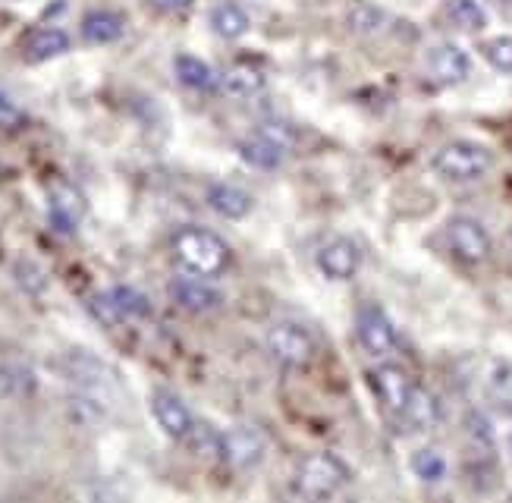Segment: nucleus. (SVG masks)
<instances>
[{
  "label": "nucleus",
  "mask_w": 512,
  "mask_h": 503,
  "mask_svg": "<svg viewBox=\"0 0 512 503\" xmlns=\"http://www.w3.org/2000/svg\"><path fill=\"white\" fill-rule=\"evenodd\" d=\"M173 255L195 277H220L233 261V252L224 239L211 230H202V227H186L176 233Z\"/></svg>",
  "instance_id": "nucleus-1"
},
{
  "label": "nucleus",
  "mask_w": 512,
  "mask_h": 503,
  "mask_svg": "<svg viewBox=\"0 0 512 503\" xmlns=\"http://www.w3.org/2000/svg\"><path fill=\"white\" fill-rule=\"evenodd\" d=\"M431 167L450 183H472L494 167V155L478 142H450L431 158Z\"/></svg>",
  "instance_id": "nucleus-2"
},
{
  "label": "nucleus",
  "mask_w": 512,
  "mask_h": 503,
  "mask_svg": "<svg viewBox=\"0 0 512 503\" xmlns=\"http://www.w3.org/2000/svg\"><path fill=\"white\" fill-rule=\"evenodd\" d=\"M349 481V469L333 453H308L296 472V494L305 500H324Z\"/></svg>",
  "instance_id": "nucleus-3"
},
{
  "label": "nucleus",
  "mask_w": 512,
  "mask_h": 503,
  "mask_svg": "<svg viewBox=\"0 0 512 503\" xmlns=\"http://www.w3.org/2000/svg\"><path fill=\"white\" fill-rule=\"evenodd\" d=\"M267 353H271L286 368H302V365H308L311 359H315L318 343L302 324L277 321L271 331H267Z\"/></svg>",
  "instance_id": "nucleus-4"
},
{
  "label": "nucleus",
  "mask_w": 512,
  "mask_h": 503,
  "mask_svg": "<svg viewBox=\"0 0 512 503\" xmlns=\"http://www.w3.org/2000/svg\"><path fill=\"white\" fill-rule=\"evenodd\" d=\"M289 151V133L283 126H261L255 133H249L246 139L239 142V158L258 167V170H274L283 164Z\"/></svg>",
  "instance_id": "nucleus-5"
},
{
  "label": "nucleus",
  "mask_w": 512,
  "mask_h": 503,
  "mask_svg": "<svg viewBox=\"0 0 512 503\" xmlns=\"http://www.w3.org/2000/svg\"><path fill=\"white\" fill-rule=\"evenodd\" d=\"M447 243H450V252L465 261V265H481V261L491 258V236L487 230L475 221V217H453L447 224Z\"/></svg>",
  "instance_id": "nucleus-6"
},
{
  "label": "nucleus",
  "mask_w": 512,
  "mask_h": 503,
  "mask_svg": "<svg viewBox=\"0 0 512 503\" xmlns=\"http://www.w3.org/2000/svg\"><path fill=\"white\" fill-rule=\"evenodd\" d=\"M267 453V444H264V434L252 425H236L230 431L220 434V459H224L227 466L233 469H252L258 466Z\"/></svg>",
  "instance_id": "nucleus-7"
},
{
  "label": "nucleus",
  "mask_w": 512,
  "mask_h": 503,
  "mask_svg": "<svg viewBox=\"0 0 512 503\" xmlns=\"http://www.w3.org/2000/svg\"><path fill=\"white\" fill-rule=\"evenodd\" d=\"M355 334H359V343L368 356L384 359L396 349L393 321L387 318V312L381 309V305H362L359 318H355Z\"/></svg>",
  "instance_id": "nucleus-8"
},
{
  "label": "nucleus",
  "mask_w": 512,
  "mask_h": 503,
  "mask_svg": "<svg viewBox=\"0 0 512 503\" xmlns=\"http://www.w3.org/2000/svg\"><path fill=\"white\" fill-rule=\"evenodd\" d=\"M359 265H362L359 246L343 236L330 239V243H324L318 252V268L327 280H349V277H355Z\"/></svg>",
  "instance_id": "nucleus-9"
},
{
  "label": "nucleus",
  "mask_w": 512,
  "mask_h": 503,
  "mask_svg": "<svg viewBox=\"0 0 512 503\" xmlns=\"http://www.w3.org/2000/svg\"><path fill=\"white\" fill-rule=\"evenodd\" d=\"M371 384H374V393H377V400L384 403L387 412L399 415L409 400V393H412V381L406 375V368H399V365H381L371 375Z\"/></svg>",
  "instance_id": "nucleus-10"
},
{
  "label": "nucleus",
  "mask_w": 512,
  "mask_h": 503,
  "mask_svg": "<svg viewBox=\"0 0 512 503\" xmlns=\"http://www.w3.org/2000/svg\"><path fill=\"white\" fill-rule=\"evenodd\" d=\"M51 202V224L60 233H73L76 224L85 217V199L73 183H54L48 192Z\"/></svg>",
  "instance_id": "nucleus-11"
},
{
  "label": "nucleus",
  "mask_w": 512,
  "mask_h": 503,
  "mask_svg": "<svg viewBox=\"0 0 512 503\" xmlns=\"http://www.w3.org/2000/svg\"><path fill=\"white\" fill-rule=\"evenodd\" d=\"M428 70H431V76L437 79V82H443V85H456V82H465L469 79V73H472V60H469V54H465L459 45H437V48H431V54H428Z\"/></svg>",
  "instance_id": "nucleus-12"
},
{
  "label": "nucleus",
  "mask_w": 512,
  "mask_h": 503,
  "mask_svg": "<svg viewBox=\"0 0 512 503\" xmlns=\"http://www.w3.org/2000/svg\"><path fill=\"white\" fill-rule=\"evenodd\" d=\"M151 412H154V419H158V425L164 428V434L173 437V441H186V434L195 425L183 400H176L173 393H154Z\"/></svg>",
  "instance_id": "nucleus-13"
},
{
  "label": "nucleus",
  "mask_w": 512,
  "mask_h": 503,
  "mask_svg": "<svg viewBox=\"0 0 512 503\" xmlns=\"http://www.w3.org/2000/svg\"><path fill=\"white\" fill-rule=\"evenodd\" d=\"M170 296H173V302H180L189 312H211L220 305V293L211 290L208 283L192 280V277H176L170 283Z\"/></svg>",
  "instance_id": "nucleus-14"
},
{
  "label": "nucleus",
  "mask_w": 512,
  "mask_h": 503,
  "mask_svg": "<svg viewBox=\"0 0 512 503\" xmlns=\"http://www.w3.org/2000/svg\"><path fill=\"white\" fill-rule=\"evenodd\" d=\"M399 419H403L412 431H431L440 419V406L434 400V393H428L425 387H412L403 412H399Z\"/></svg>",
  "instance_id": "nucleus-15"
},
{
  "label": "nucleus",
  "mask_w": 512,
  "mask_h": 503,
  "mask_svg": "<svg viewBox=\"0 0 512 503\" xmlns=\"http://www.w3.org/2000/svg\"><path fill=\"white\" fill-rule=\"evenodd\" d=\"M208 205L217 214L230 217V221H239V217H246L252 211V195L246 189H239V186L217 183V186L208 189Z\"/></svg>",
  "instance_id": "nucleus-16"
},
{
  "label": "nucleus",
  "mask_w": 512,
  "mask_h": 503,
  "mask_svg": "<svg viewBox=\"0 0 512 503\" xmlns=\"http://www.w3.org/2000/svg\"><path fill=\"white\" fill-rule=\"evenodd\" d=\"M252 26V19L249 13L242 10L239 4H233V0H220V4L211 10V29L220 35V38H227V41H236L249 32Z\"/></svg>",
  "instance_id": "nucleus-17"
},
{
  "label": "nucleus",
  "mask_w": 512,
  "mask_h": 503,
  "mask_svg": "<svg viewBox=\"0 0 512 503\" xmlns=\"http://www.w3.org/2000/svg\"><path fill=\"white\" fill-rule=\"evenodd\" d=\"M123 35V16L110 10H95L82 19V38L88 45H110Z\"/></svg>",
  "instance_id": "nucleus-18"
},
{
  "label": "nucleus",
  "mask_w": 512,
  "mask_h": 503,
  "mask_svg": "<svg viewBox=\"0 0 512 503\" xmlns=\"http://www.w3.org/2000/svg\"><path fill=\"white\" fill-rule=\"evenodd\" d=\"M220 89L230 98H252L264 89V73L249 63H236L224 76H220Z\"/></svg>",
  "instance_id": "nucleus-19"
},
{
  "label": "nucleus",
  "mask_w": 512,
  "mask_h": 503,
  "mask_svg": "<svg viewBox=\"0 0 512 503\" xmlns=\"http://www.w3.org/2000/svg\"><path fill=\"white\" fill-rule=\"evenodd\" d=\"M70 51V35L63 29H38L26 41V60L29 63H44L51 57H60Z\"/></svg>",
  "instance_id": "nucleus-20"
},
{
  "label": "nucleus",
  "mask_w": 512,
  "mask_h": 503,
  "mask_svg": "<svg viewBox=\"0 0 512 503\" xmlns=\"http://www.w3.org/2000/svg\"><path fill=\"white\" fill-rule=\"evenodd\" d=\"M487 400L494 403V409L506 419H512V365L497 362L487 375Z\"/></svg>",
  "instance_id": "nucleus-21"
},
{
  "label": "nucleus",
  "mask_w": 512,
  "mask_h": 503,
  "mask_svg": "<svg viewBox=\"0 0 512 503\" xmlns=\"http://www.w3.org/2000/svg\"><path fill=\"white\" fill-rule=\"evenodd\" d=\"M173 70H176V76H180V82L186 85V89L205 92V89H211V85H214V70L208 67L202 57L180 54V57L173 60Z\"/></svg>",
  "instance_id": "nucleus-22"
},
{
  "label": "nucleus",
  "mask_w": 512,
  "mask_h": 503,
  "mask_svg": "<svg viewBox=\"0 0 512 503\" xmlns=\"http://www.w3.org/2000/svg\"><path fill=\"white\" fill-rule=\"evenodd\" d=\"M465 437H469V444L478 456H491L497 450V437H494V428L487 422V415L472 409L465 415Z\"/></svg>",
  "instance_id": "nucleus-23"
},
{
  "label": "nucleus",
  "mask_w": 512,
  "mask_h": 503,
  "mask_svg": "<svg viewBox=\"0 0 512 503\" xmlns=\"http://www.w3.org/2000/svg\"><path fill=\"white\" fill-rule=\"evenodd\" d=\"M447 16L462 32H481L487 26V13L478 0H447Z\"/></svg>",
  "instance_id": "nucleus-24"
},
{
  "label": "nucleus",
  "mask_w": 512,
  "mask_h": 503,
  "mask_svg": "<svg viewBox=\"0 0 512 503\" xmlns=\"http://www.w3.org/2000/svg\"><path fill=\"white\" fill-rule=\"evenodd\" d=\"M88 312H92V318L101 324V327H117L126 321L123 309H120V302L114 299V293H95L92 299H88Z\"/></svg>",
  "instance_id": "nucleus-25"
},
{
  "label": "nucleus",
  "mask_w": 512,
  "mask_h": 503,
  "mask_svg": "<svg viewBox=\"0 0 512 503\" xmlns=\"http://www.w3.org/2000/svg\"><path fill=\"white\" fill-rule=\"evenodd\" d=\"M412 472H415L421 481H428V485H434V481L447 478V459H443L437 450H418V453L412 456Z\"/></svg>",
  "instance_id": "nucleus-26"
},
{
  "label": "nucleus",
  "mask_w": 512,
  "mask_h": 503,
  "mask_svg": "<svg viewBox=\"0 0 512 503\" xmlns=\"http://www.w3.org/2000/svg\"><path fill=\"white\" fill-rule=\"evenodd\" d=\"M110 293H114V299L120 302V309H123L126 321H142V318L151 315V302H148L145 293L132 290V287H114Z\"/></svg>",
  "instance_id": "nucleus-27"
},
{
  "label": "nucleus",
  "mask_w": 512,
  "mask_h": 503,
  "mask_svg": "<svg viewBox=\"0 0 512 503\" xmlns=\"http://www.w3.org/2000/svg\"><path fill=\"white\" fill-rule=\"evenodd\" d=\"M349 26L359 35H374V32H381L387 26V13L381 7H374V4H362V7H355L349 13Z\"/></svg>",
  "instance_id": "nucleus-28"
},
{
  "label": "nucleus",
  "mask_w": 512,
  "mask_h": 503,
  "mask_svg": "<svg viewBox=\"0 0 512 503\" xmlns=\"http://www.w3.org/2000/svg\"><path fill=\"white\" fill-rule=\"evenodd\" d=\"M484 60L491 63L494 70L500 73H512V35H500V38H491L487 45L481 48Z\"/></svg>",
  "instance_id": "nucleus-29"
},
{
  "label": "nucleus",
  "mask_w": 512,
  "mask_h": 503,
  "mask_svg": "<svg viewBox=\"0 0 512 503\" xmlns=\"http://www.w3.org/2000/svg\"><path fill=\"white\" fill-rule=\"evenodd\" d=\"M186 441L195 453L202 456H217L220 453V434H214L208 425H192V431L186 434Z\"/></svg>",
  "instance_id": "nucleus-30"
},
{
  "label": "nucleus",
  "mask_w": 512,
  "mask_h": 503,
  "mask_svg": "<svg viewBox=\"0 0 512 503\" xmlns=\"http://www.w3.org/2000/svg\"><path fill=\"white\" fill-rule=\"evenodd\" d=\"M22 123V111H19V104L0 92V129H16Z\"/></svg>",
  "instance_id": "nucleus-31"
},
{
  "label": "nucleus",
  "mask_w": 512,
  "mask_h": 503,
  "mask_svg": "<svg viewBox=\"0 0 512 503\" xmlns=\"http://www.w3.org/2000/svg\"><path fill=\"white\" fill-rule=\"evenodd\" d=\"M148 4L154 10H161V13H180V10H186L192 4V0H148Z\"/></svg>",
  "instance_id": "nucleus-32"
},
{
  "label": "nucleus",
  "mask_w": 512,
  "mask_h": 503,
  "mask_svg": "<svg viewBox=\"0 0 512 503\" xmlns=\"http://www.w3.org/2000/svg\"><path fill=\"white\" fill-rule=\"evenodd\" d=\"M509 246H512V233H509Z\"/></svg>",
  "instance_id": "nucleus-33"
}]
</instances>
